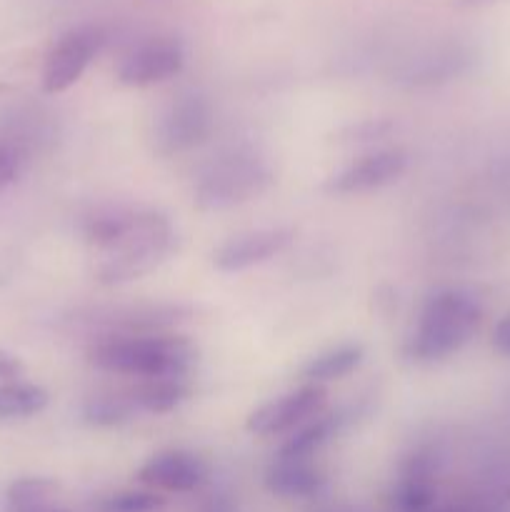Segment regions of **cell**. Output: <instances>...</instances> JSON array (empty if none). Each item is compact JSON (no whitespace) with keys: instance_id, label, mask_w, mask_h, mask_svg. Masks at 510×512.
I'll list each match as a JSON object with an SVG mask.
<instances>
[{"instance_id":"obj_1","label":"cell","mask_w":510,"mask_h":512,"mask_svg":"<svg viewBox=\"0 0 510 512\" xmlns=\"http://www.w3.org/2000/svg\"><path fill=\"white\" fill-rule=\"evenodd\" d=\"M88 360L105 373L140 380L185 378L195 363V348L183 335L115 333L95 343Z\"/></svg>"},{"instance_id":"obj_2","label":"cell","mask_w":510,"mask_h":512,"mask_svg":"<svg viewBox=\"0 0 510 512\" xmlns=\"http://www.w3.org/2000/svg\"><path fill=\"white\" fill-rule=\"evenodd\" d=\"M483 320V305L468 290H438L425 300L415 330L405 340V358L440 363L470 343Z\"/></svg>"},{"instance_id":"obj_3","label":"cell","mask_w":510,"mask_h":512,"mask_svg":"<svg viewBox=\"0 0 510 512\" xmlns=\"http://www.w3.org/2000/svg\"><path fill=\"white\" fill-rule=\"evenodd\" d=\"M175 250V230L163 213L135 210L128 230L105 250L95 278L103 285H123L153 273Z\"/></svg>"},{"instance_id":"obj_4","label":"cell","mask_w":510,"mask_h":512,"mask_svg":"<svg viewBox=\"0 0 510 512\" xmlns=\"http://www.w3.org/2000/svg\"><path fill=\"white\" fill-rule=\"evenodd\" d=\"M273 173L253 153H230L205 168L195 185V205L200 210H228L258 198L270 188Z\"/></svg>"},{"instance_id":"obj_5","label":"cell","mask_w":510,"mask_h":512,"mask_svg":"<svg viewBox=\"0 0 510 512\" xmlns=\"http://www.w3.org/2000/svg\"><path fill=\"white\" fill-rule=\"evenodd\" d=\"M213 130V110L203 95H180L155 120L153 145L160 155H178L205 143Z\"/></svg>"},{"instance_id":"obj_6","label":"cell","mask_w":510,"mask_h":512,"mask_svg":"<svg viewBox=\"0 0 510 512\" xmlns=\"http://www.w3.org/2000/svg\"><path fill=\"white\" fill-rule=\"evenodd\" d=\"M105 45V30L98 25H78L60 35L43 65V90L48 95L73 88L95 55Z\"/></svg>"},{"instance_id":"obj_7","label":"cell","mask_w":510,"mask_h":512,"mask_svg":"<svg viewBox=\"0 0 510 512\" xmlns=\"http://www.w3.org/2000/svg\"><path fill=\"white\" fill-rule=\"evenodd\" d=\"M325 400H328V393H325L323 385L308 383L303 388L293 390V393H285L255 408L248 415L245 428H248V433L258 435V438L283 435L323 413Z\"/></svg>"},{"instance_id":"obj_8","label":"cell","mask_w":510,"mask_h":512,"mask_svg":"<svg viewBox=\"0 0 510 512\" xmlns=\"http://www.w3.org/2000/svg\"><path fill=\"white\" fill-rule=\"evenodd\" d=\"M185 65V50L175 38H150L135 45L118 65V80L128 88H148L175 78Z\"/></svg>"},{"instance_id":"obj_9","label":"cell","mask_w":510,"mask_h":512,"mask_svg":"<svg viewBox=\"0 0 510 512\" xmlns=\"http://www.w3.org/2000/svg\"><path fill=\"white\" fill-rule=\"evenodd\" d=\"M405 170H408V155H405V150H378V153L365 155V158L355 160L348 168L340 170L338 175H333L325 183V190L333 195L370 193V190H378L395 183Z\"/></svg>"},{"instance_id":"obj_10","label":"cell","mask_w":510,"mask_h":512,"mask_svg":"<svg viewBox=\"0 0 510 512\" xmlns=\"http://www.w3.org/2000/svg\"><path fill=\"white\" fill-rule=\"evenodd\" d=\"M295 233L290 228H260L250 233H240L225 240L213 253L215 268L223 273H240V270L255 268L268 263L270 258L283 253L293 243Z\"/></svg>"},{"instance_id":"obj_11","label":"cell","mask_w":510,"mask_h":512,"mask_svg":"<svg viewBox=\"0 0 510 512\" xmlns=\"http://www.w3.org/2000/svg\"><path fill=\"white\" fill-rule=\"evenodd\" d=\"M208 478V463L190 450H163L138 470V480L150 490L190 493Z\"/></svg>"},{"instance_id":"obj_12","label":"cell","mask_w":510,"mask_h":512,"mask_svg":"<svg viewBox=\"0 0 510 512\" xmlns=\"http://www.w3.org/2000/svg\"><path fill=\"white\" fill-rule=\"evenodd\" d=\"M435 458L428 448H418L400 465L393 500L400 512H428L435 508Z\"/></svg>"},{"instance_id":"obj_13","label":"cell","mask_w":510,"mask_h":512,"mask_svg":"<svg viewBox=\"0 0 510 512\" xmlns=\"http://www.w3.org/2000/svg\"><path fill=\"white\" fill-rule=\"evenodd\" d=\"M473 65V50L465 43H443L425 50L403 68V83L435 85L458 78Z\"/></svg>"},{"instance_id":"obj_14","label":"cell","mask_w":510,"mask_h":512,"mask_svg":"<svg viewBox=\"0 0 510 512\" xmlns=\"http://www.w3.org/2000/svg\"><path fill=\"white\" fill-rule=\"evenodd\" d=\"M325 485V475L310 458H285L275 455L265 470V488L280 498H310Z\"/></svg>"},{"instance_id":"obj_15","label":"cell","mask_w":510,"mask_h":512,"mask_svg":"<svg viewBox=\"0 0 510 512\" xmlns=\"http://www.w3.org/2000/svg\"><path fill=\"white\" fill-rule=\"evenodd\" d=\"M340 425H343V415L340 413L315 415L313 420H308V423L295 430L293 438L285 440L278 455H285V458H313L325 443H330L338 435Z\"/></svg>"},{"instance_id":"obj_16","label":"cell","mask_w":510,"mask_h":512,"mask_svg":"<svg viewBox=\"0 0 510 512\" xmlns=\"http://www.w3.org/2000/svg\"><path fill=\"white\" fill-rule=\"evenodd\" d=\"M360 363H363V348L355 343H345L310 358L308 363L303 365V370H300V375H303L308 383L320 385L330 383V380L345 378V375L353 373Z\"/></svg>"},{"instance_id":"obj_17","label":"cell","mask_w":510,"mask_h":512,"mask_svg":"<svg viewBox=\"0 0 510 512\" xmlns=\"http://www.w3.org/2000/svg\"><path fill=\"white\" fill-rule=\"evenodd\" d=\"M58 483L45 478L15 480L8 488L10 512H70L58 503Z\"/></svg>"},{"instance_id":"obj_18","label":"cell","mask_w":510,"mask_h":512,"mask_svg":"<svg viewBox=\"0 0 510 512\" xmlns=\"http://www.w3.org/2000/svg\"><path fill=\"white\" fill-rule=\"evenodd\" d=\"M128 395L133 398V403L138 405V410L163 415L178 408V405L188 398L190 390L188 385H185V378H153L140 380Z\"/></svg>"},{"instance_id":"obj_19","label":"cell","mask_w":510,"mask_h":512,"mask_svg":"<svg viewBox=\"0 0 510 512\" xmlns=\"http://www.w3.org/2000/svg\"><path fill=\"white\" fill-rule=\"evenodd\" d=\"M138 415V405L130 395H93L83 403V420L93 428H120Z\"/></svg>"},{"instance_id":"obj_20","label":"cell","mask_w":510,"mask_h":512,"mask_svg":"<svg viewBox=\"0 0 510 512\" xmlns=\"http://www.w3.org/2000/svg\"><path fill=\"white\" fill-rule=\"evenodd\" d=\"M48 390L33 383H3L0 385V418H30L48 408Z\"/></svg>"},{"instance_id":"obj_21","label":"cell","mask_w":510,"mask_h":512,"mask_svg":"<svg viewBox=\"0 0 510 512\" xmlns=\"http://www.w3.org/2000/svg\"><path fill=\"white\" fill-rule=\"evenodd\" d=\"M135 210L130 208H105L93 213L90 218H85L83 225V235L93 248L98 250H108L113 248L115 243L120 240V235L128 230L130 220H133Z\"/></svg>"},{"instance_id":"obj_22","label":"cell","mask_w":510,"mask_h":512,"mask_svg":"<svg viewBox=\"0 0 510 512\" xmlns=\"http://www.w3.org/2000/svg\"><path fill=\"white\" fill-rule=\"evenodd\" d=\"M165 508V498L155 490H120L105 495L98 503L100 512H158Z\"/></svg>"},{"instance_id":"obj_23","label":"cell","mask_w":510,"mask_h":512,"mask_svg":"<svg viewBox=\"0 0 510 512\" xmlns=\"http://www.w3.org/2000/svg\"><path fill=\"white\" fill-rule=\"evenodd\" d=\"M393 130L390 120H360V123L345 125L343 130L335 133V143H373V140L385 138Z\"/></svg>"},{"instance_id":"obj_24","label":"cell","mask_w":510,"mask_h":512,"mask_svg":"<svg viewBox=\"0 0 510 512\" xmlns=\"http://www.w3.org/2000/svg\"><path fill=\"white\" fill-rule=\"evenodd\" d=\"M23 163V150L15 143L0 140V193L18 180V175L23 173Z\"/></svg>"},{"instance_id":"obj_25","label":"cell","mask_w":510,"mask_h":512,"mask_svg":"<svg viewBox=\"0 0 510 512\" xmlns=\"http://www.w3.org/2000/svg\"><path fill=\"white\" fill-rule=\"evenodd\" d=\"M23 373V363L13 353H8V350H0V380L3 383H15L18 378H23Z\"/></svg>"},{"instance_id":"obj_26","label":"cell","mask_w":510,"mask_h":512,"mask_svg":"<svg viewBox=\"0 0 510 512\" xmlns=\"http://www.w3.org/2000/svg\"><path fill=\"white\" fill-rule=\"evenodd\" d=\"M493 348L495 353H500L503 358H510V313L495 325L493 330Z\"/></svg>"},{"instance_id":"obj_27","label":"cell","mask_w":510,"mask_h":512,"mask_svg":"<svg viewBox=\"0 0 510 512\" xmlns=\"http://www.w3.org/2000/svg\"><path fill=\"white\" fill-rule=\"evenodd\" d=\"M428 512H488V510L475 508V505H448V508H433Z\"/></svg>"},{"instance_id":"obj_28","label":"cell","mask_w":510,"mask_h":512,"mask_svg":"<svg viewBox=\"0 0 510 512\" xmlns=\"http://www.w3.org/2000/svg\"><path fill=\"white\" fill-rule=\"evenodd\" d=\"M495 0H460V5H468V8H480V5H490Z\"/></svg>"}]
</instances>
